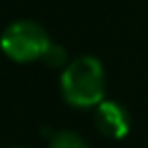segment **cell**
I'll list each match as a JSON object with an SVG mask.
<instances>
[{"mask_svg": "<svg viewBox=\"0 0 148 148\" xmlns=\"http://www.w3.org/2000/svg\"><path fill=\"white\" fill-rule=\"evenodd\" d=\"M61 91L75 108L99 106L106 95V73L95 57H79L63 71Z\"/></svg>", "mask_w": 148, "mask_h": 148, "instance_id": "6da1fadb", "label": "cell"}, {"mask_svg": "<svg viewBox=\"0 0 148 148\" xmlns=\"http://www.w3.org/2000/svg\"><path fill=\"white\" fill-rule=\"evenodd\" d=\"M49 37L43 27L31 21H18L12 23L10 27L4 29L2 37H0V47L2 51L18 63L25 61H35L43 59L47 47H49Z\"/></svg>", "mask_w": 148, "mask_h": 148, "instance_id": "7a4b0ae2", "label": "cell"}, {"mask_svg": "<svg viewBox=\"0 0 148 148\" xmlns=\"http://www.w3.org/2000/svg\"><path fill=\"white\" fill-rule=\"evenodd\" d=\"M93 122H95V128L103 136L114 138V140L124 138L128 134V130H130L128 112L120 103H114V101H101L97 106V110H95Z\"/></svg>", "mask_w": 148, "mask_h": 148, "instance_id": "3957f363", "label": "cell"}, {"mask_svg": "<svg viewBox=\"0 0 148 148\" xmlns=\"http://www.w3.org/2000/svg\"><path fill=\"white\" fill-rule=\"evenodd\" d=\"M51 148H89V146L81 136H77L75 132L65 130V132H59V134L53 136Z\"/></svg>", "mask_w": 148, "mask_h": 148, "instance_id": "277c9868", "label": "cell"}, {"mask_svg": "<svg viewBox=\"0 0 148 148\" xmlns=\"http://www.w3.org/2000/svg\"><path fill=\"white\" fill-rule=\"evenodd\" d=\"M67 59V53L61 45H55V43H49L45 55H43V61L49 65V67H61Z\"/></svg>", "mask_w": 148, "mask_h": 148, "instance_id": "5b68a950", "label": "cell"}]
</instances>
